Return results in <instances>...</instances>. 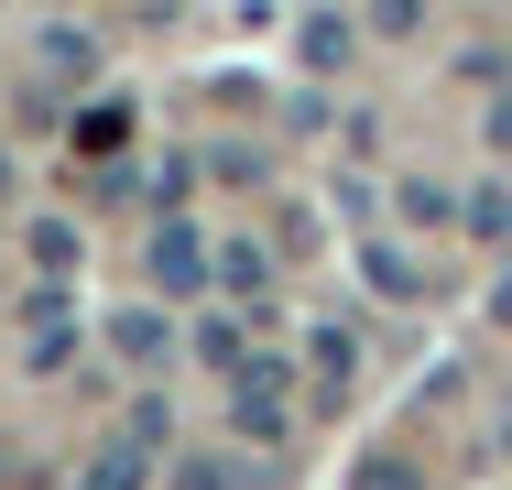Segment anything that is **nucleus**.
Here are the masks:
<instances>
[{"label":"nucleus","instance_id":"nucleus-9","mask_svg":"<svg viewBox=\"0 0 512 490\" xmlns=\"http://www.w3.org/2000/svg\"><path fill=\"white\" fill-rule=\"evenodd\" d=\"M371 284H382V294H414V262L393 251V240H371Z\"/></svg>","mask_w":512,"mask_h":490},{"label":"nucleus","instance_id":"nucleus-6","mask_svg":"<svg viewBox=\"0 0 512 490\" xmlns=\"http://www.w3.org/2000/svg\"><path fill=\"white\" fill-rule=\"evenodd\" d=\"M218 284H229V294H262V284H273V262H262L251 240H229V251H218Z\"/></svg>","mask_w":512,"mask_h":490},{"label":"nucleus","instance_id":"nucleus-10","mask_svg":"<svg viewBox=\"0 0 512 490\" xmlns=\"http://www.w3.org/2000/svg\"><path fill=\"white\" fill-rule=\"evenodd\" d=\"M175 490H240V469H229V458H186V469H175Z\"/></svg>","mask_w":512,"mask_h":490},{"label":"nucleus","instance_id":"nucleus-13","mask_svg":"<svg viewBox=\"0 0 512 490\" xmlns=\"http://www.w3.org/2000/svg\"><path fill=\"white\" fill-rule=\"evenodd\" d=\"M349 490H414V469H393V458H371V469H349Z\"/></svg>","mask_w":512,"mask_h":490},{"label":"nucleus","instance_id":"nucleus-12","mask_svg":"<svg viewBox=\"0 0 512 490\" xmlns=\"http://www.w3.org/2000/svg\"><path fill=\"white\" fill-rule=\"evenodd\" d=\"M425 22V0H371V33H414Z\"/></svg>","mask_w":512,"mask_h":490},{"label":"nucleus","instance_id":"nucleus-11","mask_svg":"<svg viewBox=\"0 0 512 490\" xmlns=\"http://www.w3.org/2000/svg\"><path fill=\"white\" fill-rule=\"evenodd\" d=\"M349 55V22H306V66H338Z\"/></svg>","mask_w":512,"mask_h":490},{"label":"nucleus","instance_id":"nucleus-2","mask_svg":"<svg viewBox=\"0 0 512 490\" xmlns=\"http://www.w3.org/2000/svg\"><path fill=\"white\" fill-rule=\"evenodd\" d=\"M207 262H218V251H207L197 229H153V294L197 305V294H207Z\"/></svg>","mask_w":512,"mask_h":490},{"label":"nucleus","instance_id":"nucleus-14","mask_svg":"<svg viewBox=\"0 0 512 490\" xmlns=\"http://www.w3.org/2000/svg\"><path fill=\"white\" fill-rule=\"evenodd\" d=\"M11 186H22V175H11V153H0V196H11Z\"/></svg>","mask_w":512,"mask_h":490},{"label":"nucleus","instance_id":"nucleus-1","mask_svg":"<svg viewBox=\"0 0 512 490\" xmlns=\"http://www.w3.org/2000/svg\"><path fill=\"white\" fill-rule=\"evenodd\" d=\"M99 338L131 360V371H164V360L186 349V327H175L164 305H109V316H99Z\"/></svg>","mask_w":512,"mask_h":490},{"label":"nucleus","instance_id":"nucleus-8","mask_svg":"<svg viewBox=\"0 0 512 490\" xmlns=\"http://www.w3.org/2000/svg\"><path fill=\"white\" fill-rule=\"evenodd\" d=\"M197 349L218 360V371H240V327H229V316H197Z\"/></svg>","mask_w":512,"mask_h":490},{"label":"nucleus","instance_id":"nucleus-4","mask_svg":"<svg viewBox=\"0 0 512 490\" xmlns=\"http://www.w3.org/2000/svg\"><path fill=\"white\" fill-rule=\"evenodd\" d=\"M240 436L284 447V371H240Z\"/></svg>","mask_w":512,"mask_h":490},{"label":"nucleus","instance_id":"nucleus-5","mask_svg":"<svg viewBox=\"0 0 512 490\" xmlns=\"http://www.w3.org/2000/svg\"><path fill=\"white\" fill-rule=\"evenodd\" d=\"M142 458H153V447H142V436H109L99 458H88V469H77V490H142Z\"/></svg>","mask_w":512,"mask_h":490},{"label":"nucleus","instance_id":"nucleus-7","mask_svg":"<svg viewBox=\"0 0 512 490\" xmlns=\"http://www.w3.org/2000/svg\"><path fill=\"white\" fill-rule=\"evenodd\" d=\"M120 142H131V109H88L77 120V153H120Z\"/></svg>","mask_w":512,"mask_h":490},{"label":"nucleus","instance_id":"nucleus-3","mask_svg":"<svg viewBox=\"0 0 512 490\" xmlns=\"http://www.w3.org/2000/svg\"><path fill=\"white\" fill-rule=\"evenodd\" d=\"M22 251H33V273H55V284H66V273L88 262V240H77V218H33V229H22Z\"/></svg>","mask_w":512,"mask_h":490}]
</instances>
